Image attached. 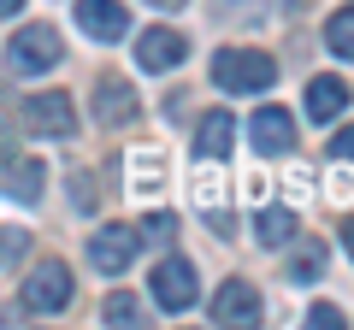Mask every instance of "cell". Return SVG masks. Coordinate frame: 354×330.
Segmentation results:
<instances>
[{"instance_id":"6da1fadb","label":"cell","mask_w":354,"mask_h":330,"mask_svg":"<svg viewBox=\"0 0 354 330\" xmlns=\"http://www.w3.org/2000/svg\"><path fill=\"white\" fill-rule=\"evenodd\" d=\"M272 77H278V59L260 48H218L213 53V83L225 95H260V89H272Z\"/></svg>"},{"instance_id":"7a4b0ae2","label":"cell","mask_w":354,"mask_h":330,"mask_svg":"<svg viewBox=\"0 0 354 330\" xmlns=\"http://www.w3.org/2000/svg\"><path fill=\"white\" fill-rule=\"evenodd\" d=\"M59 30L53 24H24L12 41H6V65H12L18 77H41V71H53L59 65Z\"/></svg>"},{"instance_id":"3957f363","label":"cell","mask_w":354,"mask_h":330,"mask_svg":"<svg viewBox=\"0 0 354 330\" xmlns=\"http://www.w3.org/2000/svg\"><path fill=\"white\" fill-rule=\"evenodd\" d=\"M24 130L30 136H48V142H65L77 130V106H71V95H59V89H36L24 101Z\"/></svg>"},{"instance_id":"277c9868","label":"cell","mask_w":354,"mask_h":330,"mask_svg":"<svg viewBox=\"0 0 354 330\" xmlns=\"http://www.w3.org/2000/svg\"><path fill=\"white\" fill-rule=\"evenodd\" d=\"M136 254H142V230H130V224H106L88 236V266L106 271V278H118Z\"/></svg>"},{"instance_id":"5b68a950","label":"cell","mask_w":354,"mask_h":330,"mask_svg":"<svg viewBox=\"0 0 354 330\" xmlns=\"http://www.w3.org/2000/svg\"><path fill=\"white\" fill-rule=\"evenodd\" d=\"M153 301H160L165 313H183V307H195V266H189V260L165 254L160 266H153Z\"/></svg>"},{"instance_id":"8992f818","label":"cell","mask_w":354,"mask_h":330,"mask_svg":"<svg viewBox=\"0 0 354 330\" xmlns=\"http://www.w3.org/2000/svg\"><path fill=\"white\" fill-rule=\"evenodd\" d=\"M260 289L248 278H230L213 289V324H260Z\"/></svg>"},{"instance_id":"52a82bcc","label":"cell","mask_w":354,"mask_h":330,"mask_svg":"<svg viewBox=\"0 0 354 330\" xmlns=\"http://www.w3.org/2000/svg\"><path fill=\"white\" fill-rule=\"evenodd\" d=\"M59 307H71V271H65L59 260H48V266L24 283V313H59Z\"/></svg>"},{"instance_id":"ba28073f","label":"cell","mask_w":354,"mask_h":330,"mask_svg":"<svg viewBox=\"0 0 354 330\" xmlns=\"http://www.w3.org/2000/svg\"><path fill=\"white\" fill-rule=\"evenodd\" d=\"M248 142H254V153H290L295 148V118L283 113V106H260V113L248 118Z\"/></svg>"},{"instance_id":"9c48e42d","label":"cell","mask_w":354,"mask_h":330,"mask_svg":"<svg viewBox=\"0 0 354 330\" xmlns=\"http://www.w3.org/2000/svg\"><path fill=\"white\" fill-rule=\"evenodd\" d=\"M183 53H189V41L177 36V30H165V24L136 36V65L142 71H171V65H183Z\"/></svg>"},{"instance_id":"30bf717a","label":"cell","mask_w":354,"mask_h":330,"mask_svg":"<svg viewBox=\"0 0 354 330\" xmlns=\"http://www.w3.org/2000/svg\"><path fill=\"white\" fill-rule=\"evenodd\" d=\"M77 24H83L95 41H124L130 36V12L118 6V0H77Z\"/></svg>"},{"instance_id":"8fae6325","label":"cell","mask_w":354,"mask_h":330,"mask_svg":"<svg viewBox=\"0 0 354 330\" xmlns=\"http://www.w3.org/2000/svg\"><path fill=\"white\" fill-rule=\"evenodd\" d=\"M95 118H101L106 130L130 124V118H136V89L118 83V77H101V89H95Z\"/></svg>"},{"instance_id":"7c38bea8","label":"cell","mask_w":354,"mask_h":330,"mask_svg":"<svg viewBox=\"0 0 354 330\" xmlns=\"http://www.w3.org/2000/svg\"><path fill=\"white\" fill-rule=\"evenodd\" d=\"M230 142H236V118H230L225 106H213V113L201 118V130H195V153H201V159H225Z\"/></svg>"},{"instance_id":"4fadbf2b","label":"cell","mask_w":354,"mask_h":330,"mask_svg":"<svg viewBox=\"0 0 354 330\" xmlns=\"http://www.w3.org/2000/svg\"><path fill=\"white\" fill-rule=\"evenodd\" d=\"M342 106H348V83H342V77H313V83H307V118H313V124H330Z\"/></svg>"},{"instance_id":"5bb4252c","label":"cell","mask_w":354,"mask_h":330,"mask_svg":"<svg viewBox=\"0 0 354 330\" xmlns=\"http://www.w3.org/2000/svg\"><path fill=\"white\" fill-rule=\"evenodd\" d=\"M254 236H260L266 248H290V236H295V213H290V206H266V213L254 218Z\"/></svg>"},{"instance_id":"9a60e30c","label":"cell","mask_w":354,"mask_h":330,"mask_svg":"<svg viewBox=\"0 0 354 330\" xmlns=\"http://www.w3.org/2000/svg\"><path fill=\"white\" fill-rule=\"evenodd\" d=\"M325 48L337 53V59H354V6L330 12V24H325Z\"/></svg>"},{"instance_id":"2e32d148","label":"cell","mask_w":354,"mask_h":330,"mask_svg":"<svg viewBox=\"0 0 354 330\" xmlns=\"http://www.w3.org/2000/svg\"><path fill=\"white\" fill-rule=\"evenodd\" d=\"M290 278H295V283L325 278V248H319V242H301V248L290 254Z\"/></svg>"},{"instance_id":"e0dca14e","label":"cell","mask_w":354,"mask_h":330,"mask_svg":"<svg viewBox=\"0 0 354 330\" xmlns=\"http://www.w3.org/2000/svg\"><path fill=\"white\" fill-rule=\"evenodd\" d=\"M101 313H106V324H142V318H148V313H142V301H136V295H124V289L106 295Z\"/></svg>"},{"instance_id":"ac0fdd59","label":"cell","mask_w":354,"mask_h":330,"mask_svg":"<svg viewBox=\"0 0 354 330\" xmlns=\"http://www.w3.org/2000/svg\"><path fill=\"white\" fill-rule=\"evenodd\" d=\"M12 195H18V201H36V195H41V165L36 159H24L12 171Z\"/></svg>"},{"instance_id":"d6986e66","label":"cell","mask_w":354,"mask_h":330,"mask_svg":"<svg viewBox=\"0 0 354 330\" xmlns=\"http://www.w3.org/2000/svg\"><path fill=\"white\" fill-rule=\"evenodd\" d=\"M171 236H177V218H171V213H148V218H142V242L171 248Z\"/></svg>"},{"instance_id":"ffe728a7","label":"cell","mask_w":354,"mask_h":330,"mask_svg":"<svg viewBox=\"0 0 354 330\" xmlns=\"http://www.w3.org/2000/svg\"><path fill=\"white\" fill-rule=\"evenodd\" d=\"M307 324H313V330H342V313H337L330 301H319L313 313H307Z\"/></svg>"},{"instance_id":"44dd1931","label":"cell","mask_w":354,"mask_h":330,"mask_svg":"<svg viewBox=\"0 0 354 330\" xmlns=\"http://www.w3.org/2000/svg\"><path fill=\"white\" fill-rule=\"evenodd\" d=\"M330 153H337V159H354V124H348V130H342V136H337V142H330Z\"/></svg>"},{"instance_id":"7402d4cb","label":"cell","mask_w":354,"mask_h":330,"mask_svg":"<svg viewBox=\"0 0 354 330\" xmlns=\"http://www.w3.org/2000/svg\"><path fill=\"white\" fill-rule=\"evenodd\" d=\"M342 248H348V260H354V218H342Z\"/></svg>"},{"instance_id":"603a6c76","label":"cell","mask_w":354,"mask_h":330,"mask_svg":"<svg viewBox=\"0 0 354 330\" xmlns=\"http://www.w3.org/2000/svg\"><path fill=\"white\" fill-rule=\"evenodd\" d=\"M18 6H24V0H0V18H12V12H18Z\"/></svg>"},{"instance_id":"cb8c5ba5","label":"cell","mask_w":354,"mask_h":330,"mask_svg":"<svg viewBox=\"0 0 354 330\" xmlns=\"http://www.w3.org/2000/svg\"><path fill=\"white\" fill-rule=\"evenodd\" d=\"M148 6H165V12H177V6H189V0H148Z\"/></svg>"}]
</instances>
